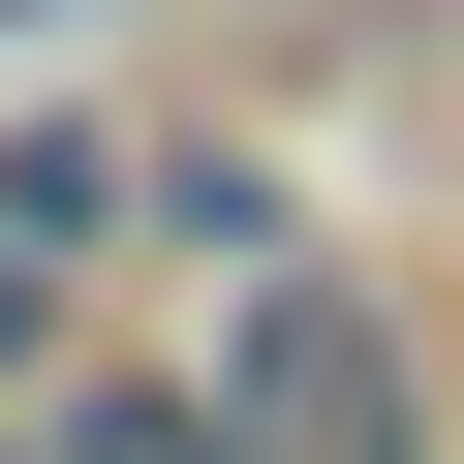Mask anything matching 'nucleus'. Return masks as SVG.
<instances>
[{"instance_id":"obj_2","label":"nucleus","mask_w":464,"mask_h":464,"mask_svg":"<svg viewBox=\"0 0 464 464\" xmlns=\"http://www.w3.org/2000/svg\"><path fill=\"white\" fill-rule=\"evenodd\" d=\"M32 464H248V433H217V402H63Z\"/></svg>"},{"instance_id":"obj_3","label":"nucleus","mask_w":464,"mask_h":464,"mask_svg":"<svg viewBox=\"0 0 464 464\" xmlns=\"http://www.w3.org/2000/svg\"><path fill=\"white\" fill-rule=\"evenodd\" d=\"M32 279H63V248H32V217H0V341H32Z\"/></svg>"},{"instance_id":"obj_1","label":"nucleus","mask_w":464,"mask_h":464,"mask_svg":"<svg viewBox=\"0 0 464 464\" xmlns=\"http://www.w3.org/2000/svg\"><path fill=\"white\" fill-rule=\"evenodd\" d=\"M217 433H248V464H433V433H402V341H372L341 279H279V310H248V372H217Z\"/></svg>"}]
</instances>
